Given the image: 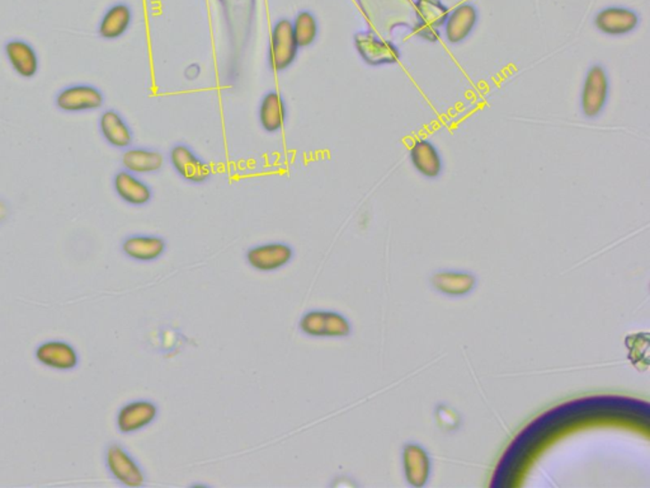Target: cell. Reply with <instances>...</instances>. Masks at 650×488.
Returning <instances> with one entry per match:
<instances>
[{
	"label": "cell",
	"instance_id": "6da1fadb",
	"mask_svg": "<svg viewBox=\"0 0 650 488\" xmlns=\"http://www.w3.org/2000/svg\"><path fill=\"white\" fill-rule=\"evenodd\" d=\"M104 463L111 477L128 488L144 487L146 484V475L143 467L130 454L128 449L119 443H112L104 451Z\"/></svg>",
	"mask_w": 650,
	"mask_h": 488
},
{
	"label": "cell",
	"instance_id": "7a4b0ae2",
	"mask_svg": "<svg viewBox=\"0 0 650 488\" xmlns=\"http://www.w3.org/2000/svg\"><path fill=\"white\" fill-rule=\"evenodd\" d=\"M300 47L296 43L292 21H277L272 27L271 41H269V68L277 73L286 70L295 62Z\"/></svg>",
	"mask_w": 650,
	"mask_h": 488
},
{
	"label": "cell",
	"instance_id": "3957f363",
	"mask_svg": "<svg viewBox=\"0 0 650 488\" xmlns=\"http://www.w3.org/2000/svg\"><path fill=\"white\" fill-rule=\"evenodd\" d=\"M609 95L610 80L606 69L600 64L593 65L587 71L580 95V107L584 116L588 119L600 116L609 101Z\"/></svg>",
	"mask_w": 650,
	"mask_h": 488
},
{
	"label": "cell",
	"instance_id": "277c9868",
	"mask_svg": "<svg viewBox=\"0 0 650 488\" xmlns=\"http://www.w3.org/2000/svg\"><path fill=\"white\" fill-rule=\"evenodd\" d=\"M355 46L361 59L371 67L397 64L400 51L397 45L383 40L374 32H358L355 36Z\"/></svg>",
	"mask_w": 650,
	"mask_h": 488
},
{
	"label": "cell",
	"instance_id": "5b68a950",
	"mask_svg": "<svg viewBox=\"0 0 650 488\" xmlns=\"http://www.w3.org/2000/svg\"><path fill=\"white\" fill-rule=\"evenodd\" d=\"M104 103L101 89L92 85H73L62 89L55 98L56 107L62 112L82 113L100 110Z\"/></svg>",
	"mask_w": 650,
	"mask_h": 488
},
{
	"label": "cell",
	"instance_id": "8992f818",
	"mask_svg": "<svg viewBox=\"0 0 650 488\" xmlns=\"http://www.w3.org/2000/svg\"><path fill=\"white\" fill-rule=\"evenodd\" d=\"M159 409L157 404L149 400H136L124 404L117 412L116 425L119 433H137L151 426L157 420Z\"/></svg>",
	"mask_w": 650,
	"mask_h": 488
},
{
	"label": "cell",
	"instance_id": "52a82bcc",
	"mask_svg": "<svg viewBox=\"0 0 650 488\" xmlns=\"http://www.w3.org/2000/svg\"><path fill=\"white\" fill-rule=\"evenodd\" d=\"M292 259V248L280 242L254 245L245 253L248 265L260 272L277 271L289 265Z\"/></svg>",
	"mask_w": 650,
	"mask_h": 488
},
{
	"label": "cell",
	"instance_id": "ba28073f",
	"mask_svg": "<svg viewBox=\"0 0 650 488\" xmlns=\"http://www.w3.org/2000/svg\"><path fill=\"white\" fill-rule=\"evenodd\" d=\"M35 359L44 367L59 371L74 370L79 365L76 347L62 340H50L38 345Z\"/></svg>",
	"mask_w": 650,
	"mask_h": 488
},
{
	"label": "cell",
	"instance_id": "9c48e42d",
	"mask_svg": "<svg viewBox=\"0 0 650 488\" xmlns=\"http://www.w3.org/2000/svg\"><path fill=\"white\" fill-rule=\"evenodd\" d=\"M169 161L179 178L190 184H205L211 178V169L188 146L176 145L169 153Z\"/></svg>",
	"mask_w": 650,
	"mask_h": 488
},
{
	"label": "cell",
	"instance_id": "30bf717a",
	"mask_svg": "<svg viewBox=\"0 0 650 488\" xmlns=\"http://www.w3.org/2000/svg\"><path fill=\"white\" fill-rule=\"evenodd\" d=\"M401 460H403L404 476L409 486L424 487L430 481L432 463L430 454L424 446L417 443H409L404 446Z\"/></svg>",
	"mask_w": 650,
	"mask_h": 488
},
{
	"label": "cell",
	"instance_id": "8fae6325",
	"mask_svg": "<svg viewBox=\"0 0 650 488\" xmlns=\"http://www.w3.org/2000/svg\"><path fill=\"white\" fill-rule=\"evenodd\" d=\"M5 58L18 76L31 79L40 69L37 51L31 44L21 38L9 40L4 46Z\"/></svg>",
	"mask_w": 650,
	"mask_h": 488
},
{
	"label": "cell",
	"instance_id": "7c38bea8",
	"mask_svg": "<svg viewBox=\"0 0 650 488\" xmlns=\"http://www.w3.org/2000/svg\"><path fill=\"white\" fill-rule=\"evenodd\" d=\"M126 257L137 262L157 261L167 250V244L161 236L148 235L128 236L121 244Z\"/></svg>",
	"mask_w": 650,
	"mask_h": 488
},
{
	"label": "cell",
	"instance_id": "4fadbf2b",
	"mask_svg": "<svg viewBox=\"0 0 650 488\" xmlns=\"http://www.w3.org/2000/svg\"><path fill=\"white\" fill-rule=\"evenodd\" d=\"M413 169L425 178H440L442 172V160L439 149L431 140L421 139L413 143L409 151Z\"/></svg>",
	"mask_w": 650,
	"mask_h": 488
},
{
	"label": "cell",
	"instance_id": "5bb4252c",
	"mask_svg": "<svg viewBox=\"0 0 650 488\" xmlns=\"http://www.w3.org/2000/svg\"><path fill=\"white\" fill-rule=\"evenodd\" d=\"M113 188L122 202L131 206H145L151 203L152 193L143 179L128 170H119L113 178Z\"/></svg>",
	"mask_w": 650,
	"mask_h": 488
},
{
	"label": "cell",
	"instance_id": "9a60e30c",
	"mask_svg": "<svg viewBox=\"0 0 650 488\" xmlns=\"http://www.w3.org/2000/svg\"><path fill=\"white\" fill-rule=\"evenodd\" d=\"M475 275L465 271H440L431 277V285L440 294L463 298L476 287Z\"/></svg>",
	"mask_w": 650,
	"mask_h": 488
},
{
	"label": "cell",
	"instance_id": "2e32d148",
	"mask_svg": "<svg viewBox=\"0 0 650 488\" xmlns=\"http://www.w3.org/2000/svg\"><path fill=\"white\" fill-rule=\"evenodd\" d=\"M100 131L111 146L126 149L133 144V131L125 119L115 110H107L100 116Z\"/></svg>",
	"mask_w": 650,
	"mask_h": 488
},
{
	"label": "cell",
	"instance_id": "e0dca14e",
	"mask_svg": "<svg viewBox=\"0 0 650 488\" xmlns=\"http://www.w3.org/2000/svg\"><path fill=\"white\" fill-rule=\"evenodd\" d=\"M133 23V11L125 3H117L104 12L98 34L104 40H117L122 37Z\"/></svg>",
	"mask_w": 650,
	"mask_h": 488
},
{
	"label": "cell",
	"instance_id": "ac0fdd59",
	"mask_svg": "<svg viewBox=\"0 0 650 488\" xmlns=\"http://www.w3.org/2000/svg\"><path fill=\"white\" fill-rule=\"evenodd\" d=\"M639 23V18L634 12L629 9L610 8L605 9L597 18H596V26L600 29L602 34L610 36H621L633 31L635 27Z\"/></svg>",
	"mask_w": 650,
	"mask_h": 488
},
{
	"label": "cell",
	"instance_id": "d6986e66",
	"mask_svg": "<svg viewBox=\"0 0 650 488\" xmlns=\"http://www.w3.org/2000/svg\"><path fill=\"white\" fill-rule=\"evenodd\" d=\"M259 118L260 127L267 133L275 134L283 130L286 122L287 110L280 93L271 91L263 97L259 104Z\"/></svg>",
	"mask_w": 650,
	"mask_h": 488
},
{
	"label": "cell",
	"instance_id": "ffe728a7",
	"mask_svg": "<svg viewBox=\"0 0 650 488\" xmlns=\"http://www.w3.org/2000/svg\"><path fill=\"white\" fill-rule=\"evenodd\" d=\"M122 166L134 175H152L163 169L164 155L144 148L128 149L122 154Z\"/></svg>",
	"mask_w": 650,
	"mask_h": 488
},
{
	"label": "cell",
	"instance_id": "44dd1931",
	"mask_svg": "<svg viewBox=\"0 0 650 488\" xmlns=\"http://www.w3.org/2000/svg\"><path fill=\"white\" fill-rule=\"evenodd\" d=\"M476 11L469 4L457 8L446 23V40L450 44H460L472 34L476 25Z\"/></svg>",
	"mask_w": 650,
	"mask_h": 488
},
{
	"label": "cell",
	"instance_id": "7402d4cb",
	"mask_svg": "<svg viewBox=\"0 0 650 488\" xmlns=\"http://www.w3.org/2000/svg\"><path fill=\"white\" fill-rule=\"evenodd\" d=\"M419 8L422 11L421 23L418 26V35L424 40H439L440 26L445 21L446 9L440 5L436 0H421Z\"/></svg>",
	"mask_w": 650,
	"mask_h": 488
},
{
	"label": "cell",
	"instance_id": "603a6c76",
	"mask_svg": "<svg viewBox=\"0 0 650 488\" xmlns=\"http://www.w3.org/2000/svg\"><path fill=\"white\" fill-rule=\"evenodd\" d=\"M292 29L296 43L300 49L316 43L317 34H319L317 18L308 11H302L296 16L292 22Z\"/></svg>",
	"mask_w": 650,
	"mask_h": 488
},
{
	"label": "cell",
	"instance_id": "cb8c5ba5",
	"mask_svg": "<svg viewBox=\"0 0 650 488\" xmlns=\"http://www.w3.org/2000/svg\"><path fill=\"white\" fill-rule=\"evenodd\" d=\"M352 334L350 319L338 311L325 310V338H347Z\"/></svg>",
	"mask_w": 650,
	"mask_h": 488
},
{
	"label": "cell",
	"instance_id": "d4e9b609",
	"mask_svg": "<svg viewBox=\"0 0 650 488\" xmlns=\"http://www.w3.org/2000/svg\"><path fill=\"white\" fill-rule=\"evenodd\" d=\"M325 310H309L301 317L299 329L305 336L325 338Z\"/></svg>",
	"mask_w": 650,
	"mask_h": 488
},
{
	"label": "cell",
	"instance_id": "484cf974",
	"mask_svg": "<svg viewBox=\"0 0 650 488\" xmlns=\"http://www.w3.org/2000/svg\"><path fill=\"white\" fill-rule=\"evenodd\" d=\"M434 420L440 430L445 431V433H454L460 429L461 415L454 407L448 406V404H439L434 409Z\"/></svg>",
	"mask_w": 650,
	"mask_h": 488
},
{
	"label": "cell",
	"instance_id": "4316f807",
	"mask_svg": "<svg viewBox=\"0 0 650 488\" xmlns=\"http://www.w3.org/2000/svg\"><path fill=\"white\" fill-rule=\"evenodd\" d=\"M201 68L197 64H192L190 67L185 69V77L188 80H196L200 77Z\"/></svg>",
	"mask_w": 650,
	"mask_h": 488
},
{
	"label": "cell",
	"instance_id": "83f0119b",
	"mask_svg": "<svg viewBox=\"0 0 650 488\" xmlns=\"http://www.w3.org/2000/svg\"><path fill=\"white\" fill-rule=\"evenodd\" d=\"M9 217V208L7 203L4 202H2L0 200V223H3V221H5L8 219Z\"/></svg>",
	"mask_w": 650,
	"mask_h": 488
}]
</instances>
